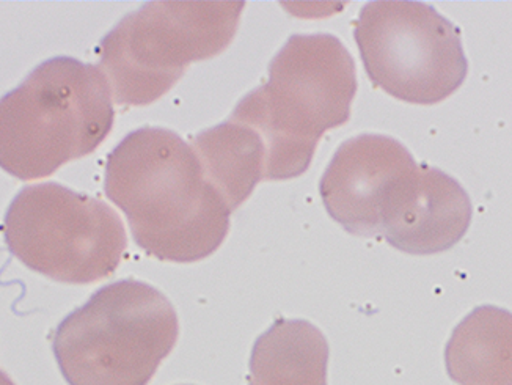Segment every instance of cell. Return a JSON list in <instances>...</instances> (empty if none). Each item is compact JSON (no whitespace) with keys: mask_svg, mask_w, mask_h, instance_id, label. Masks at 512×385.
I'll return each mask as SVG.
<instances>
[{"mask_svg":"<svg viewBox=\"0 0 512 385\" xmlns=\"http://www.w3.org/2000/svg\"><path fill=\"white\" fill-rule=\"evenodd\" d=\"M104 189L137 246L158 260H203L230 230V208L194 148L169 129L145 126L121 140L107 158Z\"/></svg>","mask_w":512,"mask_h":385,"instance_id":"obj_1","label":"cell"},{"mask_svg":"<svg viewBox=\"0 0 512 385\" xmlns=\"http://www.w3.org/2000/svg\"><path fill=\"white\" fill-rule=\"evenodd\" d=\"M355 63L329 33L293 35L269 66V79L239 101L231 120L249 126L266 151V180L307 172L322 134L351 117Z\"/></svg>","mask_w":512,"mask_h":385,"instance_id":"obj_2","label":"cell"},{"mask_svg":"<svg viewBox=\"0 0 512 385\" xmlns=\"http://www.w3.org/2000/svg\"><path fill=\"white\" fill-rule=\"evenodd\" d=\"M101 68L71 57L46 60L0 98V169L41 180L104 142L114 126Z\"/></svg>","mask_w":512,"mask_h":385,"instance_id":"obj_3","label":"cell"},{"mask_svg":"<svg viewBox=\"0 0 512 385\" xmlns=\"http://www.w3.org/2000/svg\"><path fill=\"white\" fill-rule=\"evenodd\" d=\"M178 335L172 302L154 286L126 279L66 316L52 348L70 385H148Z\"/></svg>","mask_w":512,"mask_h":385,"instance_id":"obj_4","label":"cell"},{"mask_svg":"<svg viewBox=\"0 0 512 385\" xmlns=\"http://www.w3.org/2000/svg\"><path fill=\"white\" fill-rule=\"evenodd\" d=\"M246 4L148 2L118 22L99 44L101 71L120 106H147L183 77L187 66L230 46Z\"/></svg>","mask_w":512,"mask_h":385,"instance_id":"obj_5","label":"cell"},{"mask_svg":"<svg viewBox=\"0 0 512 385\" xmlns=\"http://www.w3.org/2000/svg\"><path fill=\"white\" fill-rule=\"evenodd\" d=\"M4 238L24 266L70 285L107 279L128 247L114 209L59 183L24 187L5 214Z\"/></svg>","mask_w":512,"mask_h":385,"instance_id":"obj_6","label":"cell"},{"mask_svg":"<svg viewBox=\"0 0 512 385\" xmlns=\"http://www.w3.org/2000/svg\"><path fill=\"white\" fill-rule=\"evenodd\" d=\"M355 41L373 84L404 103H440L469 71L461 30L421 2L366 4Z\"/></svg>","mask_w":512,"mask_h":385,"instance_id":"obj_7","label":"cell"},{"mask_svg":"<svg viewBox=\"0 0 512 385\" xmlns=\"http://www.w3.org/2000/svg\"><path fill=\"white\" fill-rule=\"evenodd\" d=\"M415 165L414 156L393 137L362 134L349 139L338 148L319 184L327 213L351 235H381L388 194Z\"/></svg>","mask_w":512,"mask_h":385,"instance_id":"obj_8","label":"cell"},{"mask_svg":"<svg viewBox=\"0 0 512 385\" xmlns=\"http://www.w3.org/2000/svg\"><path fill=\"white\" fill-rule=\"evenodd\" d=\"M464 187L442 170L415 165L401 176L382 209L381 236L410 255H432L456 246L472 224Z\"/></svg>","mask_w":512,"mask_h":385,"instance_id":"obj_9","label":"cell"},{"mask_svg":"<svg viewBox=\"0 0 512 385\" xmlns=\"http://www.w3.org/2000/svg\"><path fill=\"white\" fill-rule=\"evenodd\" d=\"M445 362L458 385H512V313L475 308L453 330Z\"/></svg>","mask_w":512,"mask_h":385,"instance_id":"obj_10","label":"cell"},{"mask_svg":"<svg viewBox=\"0 0 512 385\" xmlns=\"http://www.w3.org/2000/svg\"><path fill=\"white\" fill-rule=\"evenodd\" d=\"M329 343L304 319H278L255 341L249 385H327Z\"/></svg>","mask_w":512,"mask_h":385,"instance_id":"obj_11","label":"cell"},{"mask_svg":"<svg viewBox=\"0 0 512 385\" xmlns=\"http://www.w3.org/2000/svg\"><path fill=\"white\" fill-rule=\"evenodd\" d=\"M209 183L222 195L231 213L266 180V151L249 126L228 118L203 131L191 145Z\"/></svg>","mask_w":512,"mask_h":385,"instance_id":"obj_12","label":"cell"},{"mask_svg":"<svg viewBox=\"0 0 512 385\" xmlns=\"http://www.w3.org/2000/svg\"><path fill=\"white\" fill-rule=\"evenodd\" d=\"M0 385H16L15 382L8 378L4 371L0 370Z\"/></svg>","mask_w":512,"mask_h":385,"instance_id":"obj_13","label":"cell"}]
</instances>
